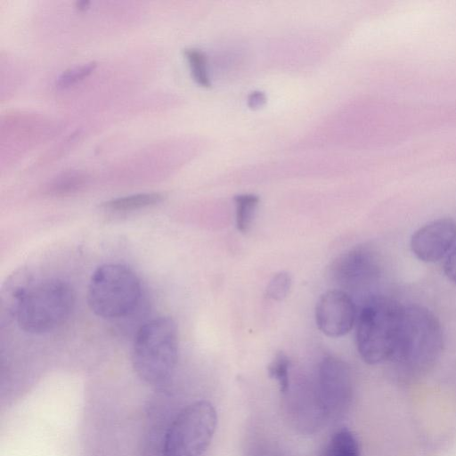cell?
Masks as SVG:
<instances>
[{
    "label": "cell",
    "mask_w": 456,
    "mask_h": 456,
    "mask_svg": "<svg viewBox=\"0 0 456 456\" xmlns=\"http://www.w3.org/2000/svg\"><path fill=\"white\" fill-rule=\"evenodd\" d=\"M9 312L26 332L41 334L54 330L69 317L75 303L66 281L47 278L37 281L16 275L5 291Z\"/></svg>",
    "instance_id": "1"
},
{
    "label": "cell",
    "mask_w": 456,
    "mask_h": 456,
    "mask_svg": "<svg viewBox=\"0 0 456 456\" xmlns=\"http://www.w3.org/2000/svg\"><path fill=\"white\" fill-rule=\"evenodd\" d=\"M444 333L436 316L419 305H403L395 346L389 362L397 370L418 375L438 360Z\"/></svg>",
    "instance_id": "2"
},
{
    "label": "cell",
    "mask_w": 456,
    "mask_h": 456,
    "mask_svg": "<svg viewBox=\"0 0 456 456\" xmlns=\"http://www.w3.org/2000/svg\"><path fill=\"white\" fill-rule=\"evenodd\" d=\"M178 359V334L175 321L156 317L137 331L132 350V365L145 383L159 386L173 373Z\"/></svg>",
    "instance_id": "3"
},
{
    "label": "cell",
    "mask_w": 456,
    "mask_h": 456,
    "mask_svg": "<svg viewBox=\"0 0 456 456\" xmlns=\"http://www.w3.org/2000/svg\"><path fill=\"white\" fill-rule=\"evenodd\" d=\"M403 305L380 295L368 297L356 319L355 341L368 364L389 361L397 338Z\"/></svg>",
    "instance_id": "4"
},
{
    "label": "cell",
    "mask_w": 456,
    "mask_h": 456,
    "mask_svg": "<svg viewBox=\"0 0 456 456\" xmlns=\"http://www.w3.org/2000/svg\"><path fill=\"white\" fill-rule=\"evenodd\" d=\"M140 296V281L129 267L105 264L91 276L87 303L92 312L100 317L118 318L134 309Z\"/></svg>",
    "instance_id": "5"
},
{
    "label": "cell",
    "mask_w": 456,
    "mask_h": 456,
    "mask_svg": "<svg viewBox=\"0 0 456 456\" xmlns=\"http://www.w3.org/2000/svg\"><path fill=\"white\" fill-rule=\"evenodd\" d=\"M216 423V411L209 401L189 403L167 427L162 456H202L212 441Z\"/></svg>",
    "instance_id": "6"
},
{
    "label": "cell",
    "mask_w": 456,
    "mask_h": 456,
    "mask_svg": "<svg viewBox=\"0 0 456 456\" xmlns=\"http://www.w3.org/2000/svg\"><path fill=\"white\" fill-rule=\"evenodd\" d=\"M353 394L349 366L343 360L325 357L319 366L316 400L320 412L328 416L344 413Z\"/></svg>",
    "instance_id": "7"
},
{
    "label": "cell",
    "mask_w": 456,
    "mask_h": 456,
    "mask_svg": "<svg viewBox=\"0 0 456 456\" xmlns=\"http://www.w3.org/2000/svg\"><path fill=\"white\" fill-rule=\"evenodd\" d=\"M330 273L340 287L360 289L378 281L381 267L377 253L369 246H355L338 256L331 263Z\"/></svg>",
    "instance_id": "8"
},
{
    "label": "cell",
    "mask_w": 456,
    "mask_h": 456,
    "mask_svg": "<svg viewBox=\"0 0 456 456\" xmlns=\"http://www.w3.org/2000/svg\"><path fill=\"white\" fill-rule=\"evenodd\" d=\"M357 314L353 298L341 289H331L323 293L315 306L316 325L330 338L347 334L355 324Z\"/></svg>",
    "instance_id": "9"
},
{
    "label": "cell",
    "mask_w": 456,
    "mask_h": 456,
    "mask_svg": "<svg viewBox=\"0 0 456 456\" xmlns=\"http://www.w3.org/2000/svg\"><path fill=\"white\" fill-rule=\"evenodd\" d=\"M456 243V222L451 218L433 220L414 232L410 248L412 254L425 263L445 258Z\"/></svg>",
    "instance_id": "10"
},
{
    "label": "cell",
    "mask_w": 456,
    "mask_h": 456,
    "mask_svg": "<svg viewBox=\"0 0 456 456\" xmlns=\"http://www.w3.org/2000/svg\"><path fill=\"white\" fill-rule=\"evenodd\" d=\"M163 199V195L157 192L138 193L112 199L104 202L102 208L112 212L132 211L156 205Z\"/></svg>",
    "instance_id": "11"
},
{
    "label": "cell",
    "mask_w": 456,
    "mask_h": 456,
    "mask_svg": "<svg viewBox=\"0 0 456 456\" xmlns=\"http://www.w3.org/2000/svg\"><path fill=\"white\" fill-rule=\"evenodd\" d=\"M323 456H361L356 436L348 428L338 430L330 438Z\"/></svg>",
    "instance_id": "12"
},
{
    "label": "cell",
    "mask_w": 456,
    "mask_h": 456,
    "mask_svg": "<svg viewBox=\"0 0 456 456\" xmlns=\"http://www.w3.org/2000/svg\"><path fill=\"white\" fill-rule=\"evenodd\" d=\"M236 206V227L242 233H246L251 227L254 215L259 202L255 194H240L234 198Z\"/></svg>",
    "instance_id": "13"
},
{
    "label": "cell",
    "mask_w": 456,
    "mask_h": 456,
    "mask_svg": "<svg viewBox=\"0 0 456 456\" xmlns=\"http://www.w3.org/2000/svg\"><path fill=\"white\" fill-rule=\"evenodd\" d=\"M290 361L283 352H278L267 367L269 376L278 382L283 394L289 389Z\"/></svg>",
    "instance_id": "14"
},
{
    "label": "cell",
    "mask_w": 456,
    "mask_h": 456,
    "mask_svg": "<svg viewBox=\"0 0 456 456\" xmlns=\"http://www.w3.org/2000/svg\"><path fill=\"white\" fill-rule=\"evenodd\" d=\"M189 61L194 80L201 86L209 87L210 81L207 72V59L198 49L189 48L183 52Z\"/></svg>",
    "instance_id": "15"
},
{
    "label": "cell",
    "mask_w": 456,
    "mask_h": 456,
    "mask_svg": "<svg viewBox=\"0 0 456 456\" xmlns=\"http://www.w3.org/2000/svg\"><path fill=\"white\" fill-rule=\"evenodd\" d=\"M290 287V275L287 272H279L269 281L265 295L270 299L281 301L288 296Z\"/></svg>",
    "instance_id": "16"
},
{
    "label": "cell",
    "mask_w": 456,
    "mask_h": 456,
    "mask_svg": "<svg viewBox=\"0 0 456 456\" xmlns=\"http://www.w3.org/2000/svg\"><path fill=\"white\" fill-rule=\"evenodd\" d=\"M96 68L95 62H89L63 72L56 80V87L66 88L89 76Z\"/></svg>",
    "instance_id": "17"
},
{
    "label": "cell",
    "mask_w": 456,
    "mask_h": 456,
    "mask_svg": "<svg viewBox=\"0 0 456 456\" xmlns=\"http://www.w3.org/2000/svg\"><path fill=\"white\" fill-rule=\"evenodd\" d=\"M443 268L448 280L456 284V243L445 256Z\"/></svg>",
    "instance_id": "18"
},
{
    "label": "cell",
    "mask_w": 456,
    "mask_h": 456,
    "mask_svg": "<svg viewBox=\"0 0 456 456\" xmlns=\"http://www.w3.org/2000/svg\"><path fill=\"white\" fill-rule=\"evenodd\" d=\"M88 4H89L88 1L82 0V1L77 2L76 6L78 10H85L88 6Z\"/></svg>",
    "instance_id": "19"
}]
</instances>
